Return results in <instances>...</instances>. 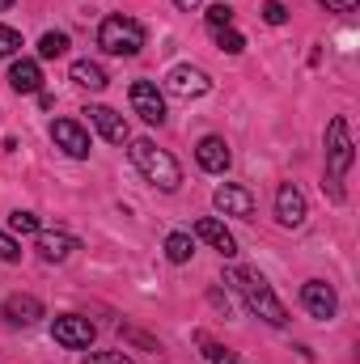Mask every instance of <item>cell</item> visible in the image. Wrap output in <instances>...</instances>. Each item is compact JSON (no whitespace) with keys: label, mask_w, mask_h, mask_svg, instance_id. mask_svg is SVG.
Instances as JSON below:
<instances>
[{"label":"cell","mask_w":360,"mask_h":364,"mask_svg":"<svg viewBox=\"0 0 360 364\" xmlns=\"http://www.w3.org/2000/svg\"><path fill=\"white\" fill-rule=\"evenodd\" d=\"M73 81H77L81 90H90V93L106 90V73H102L97 64H90V60H77V64H73Z\"/></svg>","instance_id":"obj_18"},{"label":"cell","mask_w":360,"mask_h":364,"mask_svg":"<svg viewBox=\"0 0 360 364\" xmlns=\"http://www.w3.org/2000/svg\"><path fill=\"white\" fill-rule=\"evenodd\" d=\"M305 216H309V208H305L301 186L284 182V186L275 191V220H280L284 229H301V225H305Z\"/></svg>","instance_id":"obj_7"},{"label":"cell","mask_w":360,"mask_h":364,"mask_svg":"<svg viewBox=\"0 0 360 364\" xmlns=\"http://www.w3.org/2000/svg\"><path fill=\"white\" fill-rule=\"evenodd\" d=\"M212 34H216V47H221V51H229V55H242V51H246V38H242L233 26H221V30H212Z\"/></svg>","instance_id":"obj_21"},{"label":"cell","mask_w":360,"mask_h":364,"mask_svg":"<svg viewBox=\"0 0 360 364\" xmlns=\"http://www.w3.org/2000/svg\"><path fill=\"white\" fill-rule=\"evenodd\" d=\"M208 26H212V30H221V26H233V9H229L225 0H221V4H212V9H208Z\"/></svg>","instance_id":"obj_24"},{"label":"cell","mask_w":360,"mask_h":364,"mask_svg":"<svg viewBox=\"0 0 360 364\" xmlns=\"http://www.w3.org/2000/svg\"><path fill=\"white\" fill-rule=\"evenodd\" d=\"M34 250H38V259H47V263H64V259L77 250V237H68V233H43V229H38Z\"/></svg>","instance_id":"obj_16"},{"label":"cell","mask_w":360,"mask_h":364,"mask_svg":"<svg viewBox=\"0 0 360 364\" xmlns=\"http://www.w3.org/2000/svg\"><path fill=\"white\" fill-rule=\"evenodd\" d=\"M81 364H136V360L123 356V352H93V356H85Z\"/></svg>","instance_id":"obj_26"},{"label":"cell","mask_w":360,"mask_h":364,"mask_svg":"<svg viewBox=\"0 0 360 364\" xmlns=\"http://www.w3.org/2000/svg\"><path fill=\"white\" fill-rule=\"evenodd\" d=\"M322 4H327L331 13H348V9H356L360 0H322Z\"/></svg>","instance_id":"obj_29"},{"label":"cell","mask_w":360,"mask_h":364,"mask_svg":"<svg viewBox=\"0 0 360 364\" xmlns=\"http://www.w3.org/2000/svg\"><path fill=\"white\" fill-rule=\"evenodd\" d=\"M191 255H195L191 233H170V237H166V259H170V263H186Z\"/></svg>","instance_id":"obj_20"},{"label":"cell","mask_w":360,"mask_h":364,"mask_svg":"<svg viewBox=\"0 0 360 364\" xmlns=\"http://www.w3.org/2000/svg\"><path fill=\"white\" fill-rule=\"evenodd\" d=\"M174 4H179V9H186V13H191V9H195L199 0H174Z\"/></svg>","instance_id":"obj_30"},{"label":"cell","mask_w":360,"mask_h":364,"mask_svg":"<svg viewBox=\"0 0 360 364\" xmlns=\"http://www.w3.org/2000/svg\"><path fill=\"white\" fill-rule=\"evenodd\" d=\"M166 90L174 93V97H203V93L212 90V81H208V73L203 68H191V64H179V68H170V77H166Z\"/></svg>","instance_id":"obj_8"},{"label":"cell","mask_w":360,"mask_h":364,"mask_svg":"<svg viewBox=\"0 0 360 364\" xmlns=\"http://www.w3.org/2000/svg\"><path fill=\"white\" fill-rule=\"evenodd\" d=\"M64 51H68V34H60V30H51V34L38 38V55H43V60H55V55H64Z\"/></svg>","instance_id":"obj_22"},{"label":"cell","mask_w":360,"mask_h":364,"mask_svg":"<svg viewBox=\"0 0 360 364\" xmlns=\"http://www.w3.org/2000/svg\"><path fill=\"white\" fill-rule=\"evenodd\" d=\"M9 4H13V0H0V13H4V9H9Z\"/></svg>","instance_id":"obj_31"},{"label":"cell","mask_w":360,"mask_h":364,"mask_svg":"<svg viewBox=\"0 0 360 364\" xmlns=\"http://www.w3.org/2000/svg\"><path fill=\"white\" fill-rule=\"evenodd\" d=\"M21 51V34L13 26H0V55H17Z\"/></svg>","instance_id":"obj_25"},{"label":"cell","mask_w":360,"mask_h":364,"mask_svg":"<svg viewBox=\"0 0 360 364\" xmlns=\"http://www.w3.org/2000/svg\"><path fill=\"white\" fill-rule=\"evenodd\" d=\"M225 279L242 292V301H246V309H250V314H259V318L271 322V326H284V322H288V309L280 305V296L271 292V284L259 272H250V267H229Z\"/></svg>","instance_id":"obj_1"},{"label":"cell","mask_w":360,"mask_h":364,"mask_svg":"<svg viewBox=\"0 0 360 364\" xmlns=\"http://www.w3.org/2000/svg\"><path fill=\"white\" fill-rule=\"evenodd\" d=\"M195 237H199V242H208L212 250H221L225 259H233V255H238V242H233V233H229L221 220H212V216H199V220H195Z\"/></svg>","instance_id":"obj_12"},{"label":"cell","mask_w":360,"mask_h":364,"mask_svg":"<svg viewBox=\"0 0 360 364\" xmlns=\"http://www.w3.org/2000/svg\"><path fill=\"white\" fill-rule=\"evenodd\" d=\"M4 318H9L13 326H34V322L43 318V301L30 296V292H13V296L4 301Z\"/></svg>","instance_id":"obj_14"},{"label":"cell","mask_w":360,"mask_h":364,"mask_svg":"<svg viewBox=\"0 0 360 364\" xmlns=\"http://www.w3.org/2000/svg\"><path fill=\"white\" fill-rule=\"evenodd\" d=\"M127 153H132L136 170L153 182V186H162V191H179L182 170H179V161H174L166 149H157L153 140H132V149H127Z\"/></svg>","instance_id":"obj_2"},{"label":"cell","mask_w":360,"mask_h":364,"mask_svg":"<svg viewBox=\"0 0 360 364\" xmlns=\"http://www.w3.org/2000/svg\"><path fill=\"white\" fill-rule=\"evenodd\" d=\"M263 17H268L271 26H284V21H288V9H284L280 0H268V4H263Z\"/></svg>","instance_id":"obj_27"},{"label":"cell","mask_w":360,"mask_h":364,"mask_svg":"<svg viewBox=\"0 0 360 364\" xmlns=\"http://www.w3.org/2000/svg\"><path fill=\"white\" fill-rule=\"evenodd\" d=\"M9 85L17 93H38L43 90V73H38V64L34 60H17L13 68H9Z\"/></svg>","instance_id":"obj_17"},{"label":"cell","mask_w":360,"mask_h":364,"mask_svg":"<svg viewBox=\"0 0 360 364\" xmlns=\"http://www.w3.org/2000/svg\"><path fill=\"white\" fill-rule=\"evenodd\" d=\"M97 47L106 55H136L144 47V26L136 17H127V13H110L102 21V30H97Z\"/></svg>","instance_id":"obj_4"},{"label":"cell","mask_w":360,"mask_h":364,"mask_svg":"<svg viewBox=\"0 0 360 364\" xmlns=\"http://www.w3.org/2000/svg\"><path fill=\"white\" fill-rule=\"evenodd\" d=\"M0 259H4V263H17V259H21V246H17L9 233H0Z\"/></svg>","instance_id":"obj_28"},{"label":"cell","mask_w":360,"mask_h":364,"mask_svg":"<svg viewBox=\"0 0 360 364\" xmlns=\"http://www.w3.org/2000/svg\"><path fill=\"white\" fill-rule=\"evenodd\" d=\"M195 157H199V166H203L208 174H225L229 161H233V153H229V144H225L221 136H203L199 149H195Z\"/></svg>","instance_id":"obj_13"},{"label":"cell","mask_w":360,"mask_h":364,"mask_svg":"<svg viewBox=\"0 0 360 364\" xmlns=\"http://www.w3.org/2000/svg\"><path fill=\"white\" fill-rule=\"evenodd\" d=\"M9 229H13V233H38L43 225H38L34 212H13V216H9Z\"/></svg>","instance_id":"obj_23"},{"label":"cell","mask_w":360,"mask_h":364,"mask_svg":"<svg viewBox=\"0 0 360 364\" xmlns=\"http://www.w3.org/2000/svg\"><path fill=\"white\" fill-rule=\"evenodd\" d=\"M195 339H199V348H203V356H208V364H242L238 356H233V352H229V348H225V343H216L212 335H203V331H199Z\"/></svg>","instance_id":"obj_19"},{"label":"cell","mask_w":360,"mask_h":364,"mask_svg":"<svg viewBox=\"0 0 360 364\" xmlns=\"http://www.w3.org/2000/svg\"><path fill=\"white\" fill-rule=\"evenodd\" d=\"M212 203H216V212H225V216H238V220H250V216H255V195H250L246 186H233V182L216 186Z\"/></svg>","instance_id":"obj_11"},{"label":"cell","mask_w":360,"mask_h":364,"mask_svg":"<svg viewBox=\"0 0 360 364\" xmlns=\"http://www.w3.org/2000/svg\"><path fill=\"white\" fill-rule=\"evenodd\" d=\"M348 170H352V132H348V119H331V127H327V182L322 186H331L335 203L344 199L339 182Z\"/></svg>","instance_id":"obj_3"},{"label":"cell","mask_w":360,"mask_h":364,"mask_svg":"<svg viewBox=\"0 0 360 364\" xmlns=\"http://www.w3.org/2000/svg\"><path fill=\"white\" fill-rule=\"evenodd\" d=\"M127 97H132V110L144 123H166V97H162V90L153 81H132Z\"/></svg>","instance_id":"obj_6"},{"label":"cell","mask_w":360,"mask_h":364,"mask_svg":"<svg viewBox=\"0 0 360 364\" xmlns=\"http://www.w3.org/2000/svg\"><path fill=\"white\" fill-rule=\"evenodd\" d=\"M90 114V123L110 140V144H123V140H132V132H127V123H123V114H115L110 106H90L85 110Z\"/></svg>","instance_id":"obj_15"},{"label":"cell","mask_w":360,"mask_h":364,"mask_svg":"<svg viewBox=\"0 0 360 364\" xmlns=\"http://www.w3.org/2000/svg\"><path fill=\"white\" fill-rule=\"evenodd\" d=\"M301 305L309 309V318H318V322H331V318H335V309H339V296H335V288H331V284H322V279H309V284L301 288Z\"/></svg>","instance_id":"obj_9"},{"label":"cell","mask_w":360,"mask_h":364,"mask_svg":"<svg viewBox=\"0 0 360 364\" xmlns=\"http://www.w3.org/2000/svg\"><path fill=\"white\" fill-rule=\"evenodd\" d=\"M51 339L55 343H64V348H90L93 343V322L90 318H81V314H60L55 322H51Z\"/></svg>","instance_id":"obj_5"},{"label":"cell","mask_w":360,"mask_h":364,"mask_svg":"<svg viewBox=\"0 0 360 364\" xmlns=\"http://www.w3.org/2000/svg\"><path fill=\"white\" fill-rule=\"evenodd\" d=\"M51 140H55L68 157H77V161L90 157V132H85L77 119H55V123H51Z\"/></svg>","instance_id":"obj_10"}]
</instances>
